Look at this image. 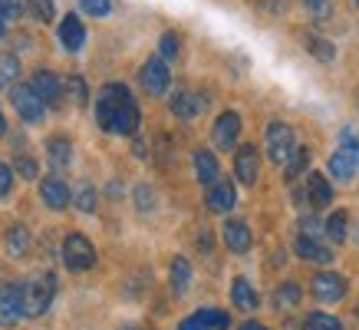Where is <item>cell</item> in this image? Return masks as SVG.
I'll return each instance as SVG.
<instances>
[{"label":"cell","mask_w":359,"mask_h":330,"mask_svg":"<svg viewBox=\"0 0 359 330\" xmlns=\"http://www.w3.org/2000/svg\"><path fill=\"white\" fill-rule=\"evenodd\" d=\"M96 119L99 126L112 136H135L142 122V112L132 99L129 86L122 83H109V86L99 89L96 96Z\"/></svg>","instance_id":"1"},{"label":"cell","mask_w":359,"mask_h":330,"mask_svg":"<svg viewBox=\"0 0 359 330\" xmlns=\"http://www.w3.org/2000/svg\"><path fill=\"white\" fill-rule=\"evenodd\" d=\"M53 297H56V277L53 275H40V277H33V281H27V284H20L23 317H40V314H46L50 304H53Z\"/></svg>","instance_id":"2"},{"label":"cell","mask_w":359,"mask_h":330,"mask_svg":"<svg viewBox=\"0 0 359 330\" xmlns=\"http://www.w3.org/2000/svg\"><path fill=\"white\" fill-rule=\"evenodd\" d=\"M63 264L69 271H76V275L89 271V268L96 264V248H93V242L83 238V235H69L63 242Z\"/></svg>","instance_id":"3"},{"label":"cell","mask_w":359,"mask_h":330,"mask_svg":"<svg viewBox=\"0 0 359 330\" xmlns=\"http://www.w3.org/2000/svg\"><path fill=\"white\" fill-rule=\"evenodd\" d=\"M294 152V129L283 122H271L267 126V159L273 165H283Z\"/></svg>","instance_id":"4"},{"label":"cell","mask_w":359,"mask_h":330,"mask_svg":"<svg viewBox=\"0 0 359 330\" xmlns=\"http://www.w3.org/2000/svg\"><path fill=\"white\" fill-rule=\"evenodd\" d=\"M139 79L149 96H165V93H168V83H172V73H168V66H165L162 56H155V60H149V63L142 66Z\"/></svg>","instance_id":"5"},{"label":"cell","mask_w":359,"mask_h":330,"mask_svg":"<svg viewBox=\"0 0 359 330\" xmlns=\"http://www.w3.org/2000/svg\"><path fill=\"white\" fill-rule=\"evenodd\" d=\"M349 291L346 277L343 275H333V271H320V275L313 277V297L316 301H323V304H337V301H343Z\"/></svg>","instance_id":"6"},{"label":"cell","mask_w":359,"mask_h":330,"mask_svg":"<svg viewBox=\"0 0 359 330\" xmlns=\"http://www.w3.org/2000/svg\"><path fill=\"white\" fill-rule=\"evenodd\" d=\"M13 99V110L20 112V119L23 122H40L46 116V106H43V99L36 96L30 86H13L11 93Z\"/></svg>","instance_id":"7"},{"label":"cell","mask_w":359,"mask_h":330,"mask_svg":"<svg viewBox=\"0 0 359 330\" xmlns=\"http://www.w3.org/2000/svg\"><path fill=\"white\" fill-rule=\"evenodd\" d=\"M20 284L0 281V327H13V324H20Z\"/></svg>","instance_id":"8"},{"label":"cell","mask_w":359,"mask_h":330,"mask_svg":"<svg viewBox=\"0 0 359 330\" xmlns=\"http://www.w3.org/2000/svg\"><path fill=\"white\" fill-rule=\"evenodd\" d=\"M30 89L43 99V106H60V99H63V83L50 70H36L30 79Z\"/></svg>","instance_id":"9"},{"label":"cell","mask_w":359,"mask_h":330,"mask_svg":"<svg viewBox=\"0 0 359 330\" xmlns=\"http://www.w3.org/2000/svg\"><path fill=\"white\" fill-rule=\"evenodd\" d=\"M228 324H231V317L224 310L205 308V310H198V314H191L188 320H182L178 330H228Z\"/></svg>","instance_id":"10"},{"label":"cell","mask_w":359,"mask_h":330,"mask_svg":"<svg viewBox=\"0 0 359 330\" xmlns=\"http://www.w3.org/2000/svg\"><path fill=\"white\" fill-rule=\"evenodd\" d=\"M234 176L244 182V185H254L257 176H261V155L254 145H241L238 155H234Z\"/></svg>","instance_id":"11"},{"label":"cell","mask_w":359,"mask_h":330,"mask_svg":"<svg viewBox=\"0 0 359 330\" xmlns=\"http://www.w3.org/2000/svg\"><path fill=\"white\" fill-rule=\"evenodd\" d=\"M238 132H241V116L238 112H221L215 119V129H211V139L218 149H234L238 143Z\"/></svg>","instance_id":"12"},{"label":"cell","mask_w":359,"mask_h":330,"mask_svg":"<svg viewBox=\"0 0 359 330\" xmlns=\"http://www.w3.org/2000/svg\"><path fill=\"white\" fill-rule=\"evenodd\" d=\"M60 44L69 50V53H79L86 46V27L76 13H66L63 23H60Z\"/></svg>","instance_id":"13"},{"label":"cell","mask_w":359,"mask_h":330,"mask_svg":"<svg viewBox=\"0 0 359 330\" xmlns=\"http://www.w3.org/2000/svg\"><path fill=\"white\" fill-rule=\"evenodd\" d=\"M234 202H238V195H234V185H231L228 178H215L208 185V209L211 211L224 215V211L234 209Z\"/></svg>","instance_id":"14"},{"label":"cell","mask_w":359,"mask_h":330,"mask_svg":"<svg viewBox=\"0 0 359 330\" xmlns=\"http://www.w3.org/2000/svg\"><path fill=\"white\" fill-rule=\"evenodd\" d=\"M306 202H310L313 209H327L330 202H333V185H330L327 176H320V172H310V176H306Z\"/></svg>","instance_id":"15"},{"label":"cell","mask_w":359,"mask_h":330,"mask_svg":"<svg viewBox=\"0 0 359 330\" xmlns=\"http://www.w3.org/2000/svg\"><path fill=\"white\" fill-rule=\"evenodd\" d=\"M40 195H43V202L53 211H60V209L69 205V188H66L63 178H56V176H46L43 182H40Z\"/></svg>","instance_id":"16"},{"label":"cell","mask_w":359,"mask_h":330,"mask_svg":"<svg viewBox=\"0 0 359 330\" xmlns=\"http://www.w3.org/2000/svg\"><path fill=\"white\" fill-rule=\"evenodd\" d=\"M201 110H205V99L198 96V93L182 89V93H175L172 96V112L178 116V119H195Z\"/></svg>","instance_id":"17"},{"label":"cell","mask_w":359,"mask_h":330,"mask_svg":"<svg viewBox=\"0 0 359 330\" xmlns=\"http://www.w3.org/2000/svg\"><path fill=\"white\" fill-rule=\"evenodd\" d=\"M294 248H297V254H300L304 261H316V264H330V261H333L330 248H323V244H320V238H310V235H300Z\"/></svg>","instance_id":"18"},{"label":"cell","mask_w":359,"mask_h":330,"mask_svg":"<svg viewBox=\"0 0 359 330\" xmlns=\"http://www.w3.org/2000/svg\"><path fill=\"white\" fill-rule=\"evenodd\" d=\"M250 228L244 225V221H228L224 225V244H228L231 251H238V254H244V251H250Z\"/></svg>","instance_id":"19"},{"label":"cell","mask_w":359,"mask_h":330,"mask_svg":"<svg viewBox=\"0 0 359 330\" xmlns=\"http://www.w3.org/2000/svg\"><path fill=\"white\" fill-rule=\"evenodd\" d=\"M231 301L241 310H257V304H261V297H257V291H254V284H250L248 277H238L231 284Z\"/></svg>","instance_id":"20"},{"label":"cell","mask_w":359,"mask_h":330,"mask_svg":"<svg viewBox=\"0 0 359 330\" xmlns=\"http://www.w3.org/2000/svg\"><path fill=\"white\" fill-rule=\"evenodd\" d=\"M195 176H198V182H201V185H211L215 178H221V169H218L215 152L198 149V152H195Z\"/></svg>","instance_id":"21"},{"label":"cell","mask_w":359,"mask_h":330,"mask_svg":"<svg viewBox=\"0 0 359 330\" xmlns=\"http://www.w3.org/2000/svg\"><path fill=\"white\" fill-rule=\"evenodd\" d=\"M353 172H356V149L343 145V149L333 152V159H330V176L333 178H349Z\"/></svg>","instance_id":"22"},{"label":"cell","mask_w":359,"mask_h":330,"mask_svg":"<svg viewBox=\"0 0 359 330\" xmlns=\"http://www.w3.org/2000/svg\"><path fill=\"white\" fill-rule=\"evenodd\" d=\"M46 152H50V162L53 169H66V165L73 162V145L66 136H53L50 143H46Z\"/></svg>","instance_id":"23"},{"label":"cell","mask_w":359,"mask_h":330,"mask_svg":"<svg viewBox=\"0 0 359 330\" xmlns=\"http://www.w3.org/2000/svg\"><path fill=\"white\" fill-rule=\"evenodd\" d=\"M7 251H11V258H23V254L30 251V231L23 228V225H13L7 231Z\"/></svg>","instance_id":"24"},{"label":"cell","mask_w":359,"mask_h":330,"mask_svg":"<svg viewBox=\"0 0 359 330\" xmlns=\"http://www.w3.org/2000/svg\"><path fill=\"white\" fill-rule=\"evenodd\" d=\"M188 284H191V264H188V258H175L172 261V291L182 297L188 291Z\"/></svg>","instance_id":"25"},{"label":"cell","mask_w":359,"mask_h":330,"mask_svg":"<svg viewBox=\"0 0 359 330\" xmlns=\"http://www.w3.org/2000/svg\"><path fill=\"white\" fill-rule=\"evenodd\" d=\"M300 304V287L294 284V281H287V284H280L277 291H273V308L277 310H290Z\"/></svg>","instance_id":"26"},{"label":"cell","mask_w":359,"mask_h":330,"mask_svg":"<svg viewBox=\"0 0 359 330\" xmlns=\"http://www.w3.org/2000/svg\"><path fill=\"white\" fill-rule=\"evenodd\" d=\"M306 165H310V149H297V145H294L290 159L283 162V172H287V178L294 182V178H300L306 172Z\"/></svg>","instance_id":"27"},{"label":"cell","mask_w":359,"mask_h":330,"mask_svg":"<svg viewBox=\"0 0 359 330\" xmlns=\"http://www.w3.org/2000/svg\"><path fill=\"white\" fill-rule=\"evenodd\" d=\"M346 221H349V215L346 211H333L330 215V221H323V235H327L330 242H346Z\"/></svg>","instance_id":"28"},{"label":"cell","mask_w":359,"mask_h":330,"mask_svg":"<svg viewBox=\"0 0 359 330\" xmlns=\"http://www.w3.org/2000/svg\"><path fill=\"white\" fill-rule=\"evenodd\" d=\"M20 77V60L13 53H0V86H13Z\"/></svg>","instance_id":"29"},{"label":"cell","mask_w":359,"mask_h":330,"mask_svg":"<svg viewBox=\"0 0 359 330\" xmlns=\"http://www.w3.org/2000/svg\"><path fill=\"white\" fill-rule=\"evenodd\" d=\"M306 330H343V324H339L333 314L316 310V314H310V317H306Z\"/></svg>","instance_id":"30"},{"label":"cell","mask_w":359,"mask_h":330,"mask_svg":"<svg viewBox=\"0 0 359 330\" xmlns=\"http://www.w3.org/2000/svg\"><path fill=\"white\" fill-rule=\"evenodd\" d=\"M66 89H69L73 103H79V106H86L89 103V89H86V79L83 77H69L66 79Z\"/></svg>","instance_id":"31"},{"label":"cell","mask_w":359,"mask_h":330,"mask_svg":"<svg viewBox=\"0 0 359 330\" xmlns=\"http://www.w3.org/2000/svg\"><path fill=\"white\" fill-rule=\"evenodd\" d=\"M27 4H30V11L36 20H43V23L53 20V0H27Z\"/></svg>","instance_id":"32"},{"label":"cell","mask_w":359,"mask_h":330,"mask_svg":"<svg viewBox=\"0 0 359 330\" xmlns=\"http://www.w3.org/2000/svg\"><path fill=\"white\" fill-rule=\"evenodd\" d=\"M79 7L89 13V17H106L112 11V0H79Z\"/></svg>","instance_id":"33"},{"label":"cell","mask_w":359,"mask_h":330,"mask_svg":"<svg viewBox=\"0 0 359 330\" xmlns=\"http://www.w3.org/2000/svg\"><path fill=\"white\" fill-rule=\"evenodd\" d=\"M310 53H313L316 60H323V63H327V60H333V56H337V50H333V44H327V40L313 37V40H310Z\"/></svg>","instance_id":"34"},{"label":"cell","mask_w":359,"mask_h":330,"mask_svg":"<svg viewBox=\"0 0 359 330\" xmlns=\"http://www.w3.org/2000/svg\"><path fill=\"white\" fill-rule=\"evenodd\" d=\"M178 44H182V40H178V33H162V44H158V50H162V56L165 60H175V56H178Z\"/></svg>","instance_id":"35"},{"label":"cell","mask_w":359,"mask_h":330,"mask_svg":"<svg viewBox=\"0 0 359 330\" xmlns=\"http://www.w3.org/2000/svg\"><path fill=\"white\" fill-rule=\"evenodd\" d=\"M76 209L79 211H96V192H93V185H83L79 188V195H76Z\"/></svg>","instance_id":"36"},{"label":"cell","mask_w":359,"mask_h":330,"mask_svg":"<svg viewBox=\"0 0 359 330\" xmlns=\"http://www.w3.org/2000/svg\"><path fill=\"white\" fill-rule=\"evenodd\" d=\"M300 235H310V238H323V221H316L306 215L304 221H300Z\"/></svg>","instance_id":"37"},{"label":"cell","mask_w":359,"mask_h":330,"mask_svg":"<svg viewBox=\"0 0 359 330\" xmlns=\"http://www.w3.org/2000/svg\"><path fill=\"white\" fill-rule=\"evenodd\" d=\"M17 172H20L23 178H36V162H33L30 155H20V159H17Z\"/></svg>","instance_id":"38"},{"label":"cell","mask_w":359,"mask_h":330,"mask_svg":"<svg viewBox=\"0 0 359 330\" xmlns=\"http://www.w3.org/2000/svg\"><path fill=\"white\" fill-rule=\"evenodd\" d=\"M135 198H139V209L149 211V209H152V202H155V192H152V188L142 185V188H135Z\"/></svg>","instance_id":"39"},{"label":"cell","mask_w":359,"mask_h":330,"mask_svg":"<svg viewBox=\"0 0 359 330\" xmlns=\"http://www.w3.org/2000/svg\"><path fill=\"white\" fill-rule=\"evenodd\" d=\"M11 185H13V172H11V165H4L0 162V198L11 192Z\"/></svg>","instance_id":"40"},{"label":"cell","mask_w":359,"mask_h":330,"mask_svg":"<svg viewBox=\"0 0 359 330\" xmlns=\"http://www.w3.org/2000/svg\"><path fill=\"white\" fill-rule=\"evenodd\" d=\"M0 7H4V17H7V20H17V17H20V0H0Z\"/></svg>","instance_id":"41"},{"label":"cell","mask_w":359,"mask_h":330,"mask_svg":"<svg viewBox=\"0 0 359 330\" xmlns=\"http://www.w3.org/2000/svg\"><path fill=\"white\" fill-rule=\"evenodd\" d=\"M306 7H310V13H313V17H327V13H330V0H306Z\"/></svg>","instance_id":"42"},{"label":"cell","mask_w":359,"mask_h":330,"mask_svg":"<svg viewBox=\"0 0 359 330\" xmlns=\"http://www.w3.org/2000/svg\"><path fill=\"white\" fill-rule=\"evenodd\" d=\"M267 4V11H283V0H264Z\"/></svg>","instance_id":"43"},{"label":"cell","mask_w":359,"mask_h":330,"mask_svg":"<svg viewBox=\"0 0 359 330\" xmlns=\"http://www.w3.org/2000/svg\"><path fill=\"white\" fill-rule=\"evenodd\" d=\"M241 330H267V327H264V324H257V320H248Z\"/></svg>","instance_id":"44"},{"label":"cell","mask_w":359,"mask_h":330,"mask_svg":"<svg viewBox=\"0 0 359 330\" xmlns=\"http://www.w3.org/2000/svg\"><path fill=\"white\" fill-rule=\"evenodd\" d=\"M4 33H7V17H4V7H0V40H4Z\"/></svg>","instance_id":"45"},{"label":"cell","mask_w":359,"mask_h":330,"mask_svg":"<svg viewBox=\"0 0 359 330\" xmlns=\"http://www.w3.org/2000/svg\"><path fill=\"white\" fill-rule=\"evenodd\" d=\"M4 132H7V119H4V112H0V139H4Z\"/></svg>","instance_id":"46"},{"label":"cell","mask_w":359,"mask_h":330,"mask_svg":"<svg viewBox=\"0 0 359 330\" xmlns=\"http://www.w3.org/2000/svg\"><path fill=\"white\" fill-rule=\"evenodd\" d=\"M356 165H359V145H356Z\"/></svg>","instance_id":"47"},{"label":"cell","mask_w":359,"mask_h":330,"mask_svg":"<svg viewBox=\"0 0 359 330\" xmlns=\"http://www.w3.org/2000/svg\"><path fill=\"white\" fill-rule=\"evenodd\" d=\"M356 242H359V228H356Z\"/></svg>","instance_id":"48"},{"label":"cell","mask_w":359,"mask_h":330,"mask_svg":"<svg viewBox=\"0 0 359 330\" xmlns=\"http://www.w3.org/2000/svg\"><path fill=\"white\" fill-rule=\"evenodd\" d=\"M126 330H139V327H126Z\"/></svg>","instance_id":"49"},{"label":"cell","mask_w":359,"mask_h":330,"mask_svg":"<svg viewBox=\"0 0 359 330\" xmlns=\"http://www.w3.org/2000/svg\"><path fill=\"white\" fill-rule=\"evenodd\" d=\"M356 4H359V0H356Z\"/></svg>","instance_id":"50"}]
</instances>
